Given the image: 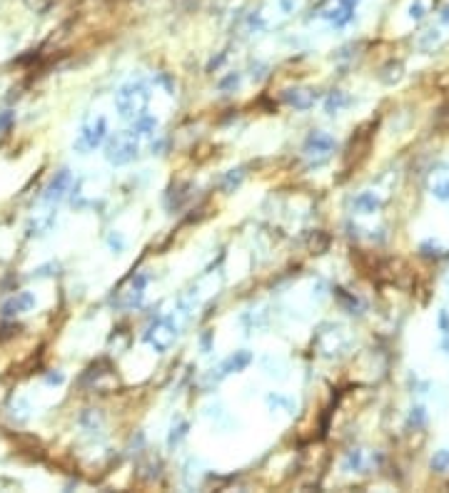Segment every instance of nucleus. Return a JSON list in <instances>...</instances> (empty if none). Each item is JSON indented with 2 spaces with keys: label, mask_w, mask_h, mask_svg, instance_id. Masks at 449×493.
Returning <instances> with one entry per match:
<instances>
[{
  "label": "nucleus",
  "mask_w": 449,
  "mask_h": 493,
  "mask_svg": "<svg viewBox=\"0 0 449 493\" xmlns=\"http://www.w3.org/2000/svg\"><path fill=\"white\" fill-rule=\"evenodd\" d=\"M135 153H138V140H135L132 132H127V135H115L110 147H107V160L115 165H125L135 158Z\"/></svg>",
  "instance_id": "f03ea898"
},
{
  "label": "nucleus",
  "mask_w": 449,
  "mask_h": 493,
  "mask_svg": "<svg viewBox=\"0 0 449 493\" xmlns=\"http://www.w3.org/2000/svg\"><path fill=\"white\" fill-rule=\"evenodd\" d=\"M347 102H349V100H347V97H344L342 93H334L332 97H330V100H327V112H332V115H334V112H337L339 107L347 105Z\"/></svg>",
  "instance_id": "2eb2a0df"
},
{
  "label": "nucleus",
  "mask_w": 449,
  "mask_h": 493,
  "mask_svg": "<svg viewBox=\"0 0 449 493\" xmlns=\"http://www.w3.org/2000/svg\"><path fill=\"white\" fill-rule=\"evenodd\" d=\"M105 130H107L105 120L100 117V120H95L93 125H88L83 132H80V142H78V145L83 147V150H93V147H98L103 140H105Z\"/></svg>",
  "instance_id": "7ed1b4c3"
},
{
  "label": "nucleus",
  "mask_w": 449,
  "mask_h": 493,
  "mask_svg": "<svg viewBox=\"0 0 449 493\" xmlns=\"http://www.w3.org/2000/svg\"><path fill=\"white\" fill-rule=\"evenodd\" d=\"M250 364V354L247 352H240L238 354V359H230L228 364H225V369H235V372H238V369H243V367H247Z\"/></svg>",
  "instance_id": "dca6fc26"
},
{
  "label": "nucleus",
  "mask_w": 449,
  "mask_h": 493,
  "mask_svg": "<svg viewBox=\"0 0 449 493\" xmlns=\"http://www.w3.org/2000/svg\"><path fill=\"white\" fill-rule=\"evenodd\" d=\"M155 334H148V339H150V344H153L155 349H158V352H165V349L170 347V344H173V339H175V329L173 326H168L163 321V324H158L155 326Z\"/></svg>",
  "instance_id": "39448f33"
},
{
  "label": "nucleus",
  "mask_w": 449,
  "mask_h": 493,
  "mask_svg": "<svg viewBox=\"0 0 449 493\" xmlns=\"http://www.w3.org/2000/svg\"><path fill=\"white\" fill-rule=\"evenodd\" d=\"M322 16L327 18V20L332 23L334 28H342V25H347V23L354 18V6H349L347 0H337V3H334L330 11H325Z\"/></svg>",
  "instance_id": "20e7f679"
},
{
  "label": "nucleus",
  "mask_w": 449,
  "mask_h": 493,
  "mask_svg": "<svg viewBox=\"0 0 449 493\" xmlns=\"http://www.w3.org/2000/svg\"><path fill=\"white\" fill-rule=\"evenodd\" d=\"M439 23H442V25H449V3L439 8Z\"/></svg>",
  "instance_id": "6ab92c4d"
},
{
  "label": "nucleus",
  "mask_w": 449,
  "mask_h": 493,
  "mask_svg": "<svg viewBox=\"0 0 449 493\" xmlns=\"http://www.w3.org/2000/svg\"><path fill=\"white\" fill-rule=\"evenodd\" d=\"M238 85H240V78H238V75H230L228 80H222L220 88H222V90H230V88H238Z\"/></svg>",
  "instance_id": "a211bd4d"
},
{
  "label": "nucleus",
  "mask_w": 449,
  "mask_h": 493,
  "mask_svg": "<svg viewBox=\"0 0 449 493\" xmlns=\"http://www.w3.org/2000/svg\"><path fill=\"white\" fill-rule=\"evenodd\" d=\"M424 13H427V8H424V0H412V3H409V11H407L409 20H422Z\"/></svg>",
  "instance_id": "ddd939ff"
},
{
  "label": "nucleus",
  "mask_w": 449,
  "mask_h": 493,
  "mask_svg": "<svg viewBox=\"0 0 449 493\" xmlns=\"http://www.w3.org/2000/svg\"><path fill=\"white\" fill-rule=\"evenodd\" d=\"M148 105V88L145 85H130V88H122L117 95V107L125 117H140L143 115V107Z\"/></svg>",
  "instance_id": "f257e3e1"
},
{
  "label": "nucleus",
  "mask_w": 449,
  "mask_h": 493,
  "mask_svg": "<svg viewBox=\"0 0 449 493\" xmlns=\"http://www.w3.org/2000/svg\"><path fill=\"white\" fill-rule=\"evenodd\" d=\"M155 127H158V120H155V117L140 115L135 127H132V135H150V132H155Z\"/></svg>",
  "instance_id": "9d476101"
},
{
  "label": "nucleus",
  "mask_w": 449,
  "mask_h": 493,
  "mask_svg": "<svg viewBox=\"0 0 449 493\" xmlns=\"http://www.w3.org/2000/svg\"><path fill=\"white\" fill-rule=\"evenodd\" d=\"M432 468H434V471H439V473H447L449 471V449H442V451L434 453Z\"/></svg>",
  "instance_id": "f8f14e48"
},
{
  "label": "nucleus",
  "mask_w": 449,
  "mask_h": 493,
  "mask_svg": "<svg viewBox=\"0 0 449 493\" xmlns=\"http://www.w3.org/2000/svg\"><path fill=\"white\" fill-rule=\"evenodd\" d=\"M275 6H277V11H280V13H285V16H290V13L300 11L302 0H275Z\"/></svg>",
  "instance_id": "4468645a"
},
{
  "label": "nucleus",
  "mask_w": 449,
  "mask_h": 493,
  "mask_svg": "<svg viewBox=\"0 0 449 493\" xmlns=\"http://www.w3.org/2000/svg\"><path fill=\"white\" fill-rule=\"evenodd\" d=\"M439 40H442V30H439V28H429V30L419 37V47H422V50H432Z\"/></svg>",
  "instance_id": "9b49d317"
},
{
  "label": "nucleus",
  "mask_w": 449,
  "mask_h": 493,
  "mask_svg": "<svg viewBox=\"0 0 449 493\" xmlns=\"http://www.w3.org/2000/svg\"><path fill=\"white\" fill-rule=\"evenodd\" d=\"M432 192L437 194L439 200H449V179H444V182H437L432 187Z\"/></svg>",
  "instance_id": "f3484780"
},
{
  "label": "nucleus",
  "mask_w": 449,
  "mask_h": 493,
  "mask_svg": "<svg viewBox=\"0 0 449 493\" xmlns=\"http://www.w3.org/2000/svg\"><path fill=\"white\" fill-rule=\"evenodd\" d=\"M315 100H317V95L312 93V90H290L285 95V102L295 107V110H307Z\"/></svg>",
  "instance_id": "0eeeda50"
},
{
  "label": "nucleus",
  "mask_w": 449,
  "mask_h": 493,
  "mask_svg": "<svg viewBox=\"0 0 449 493\" xmlns=\"http://www.w3.org/2000/svg\"><path fill=\"white\" fill-rule=\"evenodd\" d=\"M380 205H382L380 197H375V194H372V192L359 194L357 200H354V207H357V210H362V212H375Z\"/></svg>",
  "instance_id": "1a4fd4ad"
},
{
  "label": "nucleus",
  "mask_w": 449,
  "mask_h": 493,
  "mask_svg": "<svg viewBox=\"0 0 449 493\" xmlns=\"http://www.w3.org/2000/svg\"><path fill=\"white\" fill-rule=\"evenodd\" d=\"M33 297L28 292H23V294H18L16 299H11L8 302L6 307H3V311H6V314H21V311H28L33 307Z\"/></svg>",
  "instance_id": "6e6552de"
},
{
  "label": "nucleus",
  "mask_w": 449,
  "mask_h": 493,
  "mask_svg": "<svg viewBox=\"0 0 449 493\" xmlns=\"http://www.w3.org/2000/svg\"><path fill=\"white\" fill-rule=\"evenodd\" d=\"M442 349H444V352H447V354H449V336H447V339H444V341H442Z\"/></svg>",
  "instance_id": "aec40b11"
},
{
  "label": "nucleus",
  "mask_w": 449,
  "mask_h": 493,
  "mask_svg": "<svg viewBox=\"0 0 449 493\" xmlns=\"http://www.w3.org/2000/svg\"><path fill=\"white\" fill-rule=\"evenodd\" d=\"M334 147V142H332V137H327V135H322V132H315V135L307 140V145H305V153L310 155H327L330 150Z\"/></svg>",
  "instance_id": "423d86ee"
}]
</instances>
